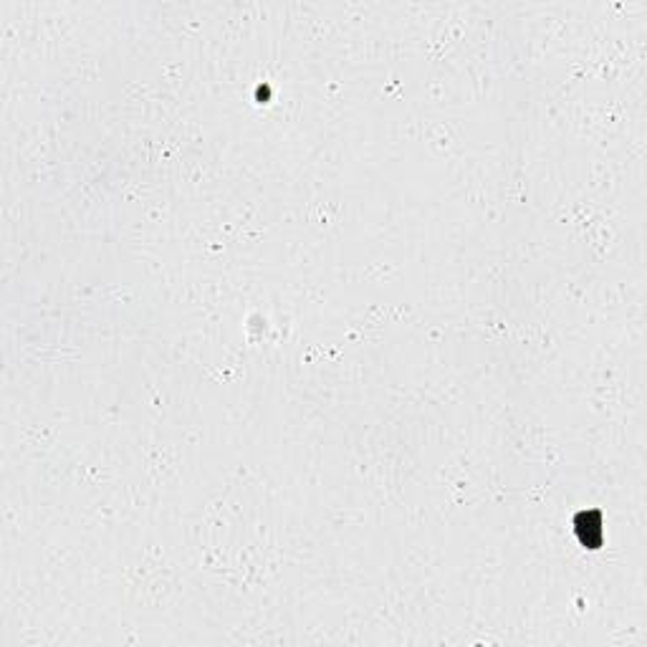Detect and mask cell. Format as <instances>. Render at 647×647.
<instances>
[{
	"mask_svg": "<svg viewBox=\"0 0 647 647\" xmlns=\"http://www.w3.org/2000/svg\"><path fill=\"white\" fill-rule=\"evenodd\" d=\"M577 531L582 536L584 544H592V534L602 536V521H599L597 511H589V514H579L577 516ZM594 549V547H592Z\"/></svg>",
	"mask_w": 647,
	"mask_h": 647,
	"instance_id": "cell-1",
	"label": "cell"
}]
</instances>
